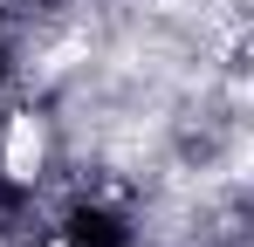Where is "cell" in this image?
Wrapping results in <instances>:
<instances>
[{
    "instance_id": "6da1fadb",
    "label": "cell",
    "mask_w": 254,
    "mask_h": 247,
    "mask_svg": "<svg viewBox=\"0 0 254 247\" xmlns=\"http://www.w3.org/2000/svg\"><path fill=\"white\" fill-rule=\"evenodd\" d=\"M42 172V124L14 117L7 124V179H35Z\"/></svg>"
}]
</instances>
